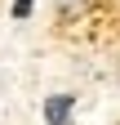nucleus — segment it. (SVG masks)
<instances>
[{
	"label": "nucleus",
	"instance_id": "1",
	"mask_svg": "<svg viewBox=\"0 0 120 125\" xmlns=\"http://www.w3.org/2000/svg\"><path fill=\"white\" fill-rule=\"evenodd\" d=\"M71 107H76V94H53L44 103V121L49 125H67L71 121Z\"/></svg>",
	"mask_w": 120,
	"mask_h": 125
},
{
	"label": "nucleus",
	"instance_id": "3",
	"mask_svg": "<svg viewBox=\"0 0 120 125\" xmlns=\"http://www.w3.org/2000/svg\"><path fill=\"white\" fill-rule=\"evenodd\" d=\"M31 13V0H13V18H27Z\"/></svg>",
	"mask_w": 120,
	"mask_h": 125
},
{
	"label": "nucleus",
	"instance_id": "2",
	"mask_svg": "<svg viewBox=\"0 0 120 125\" xmlns=\"http://www.w3.org/2000/svg\"><path fill=\"white\" fill-rule=\"evenodd\" d=\"M89 9V0H58V13L62 18H71V13H85Z\"/></svg>",
	"mask_w": 120,
	"mask_h": 125
}]
</instances>
